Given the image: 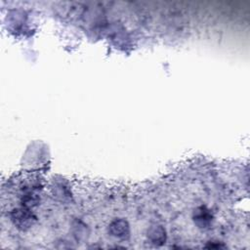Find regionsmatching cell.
<instances>
[{"mask_svg":"<svg viewBox=\"0 0 250 250\" xmlns=\"http://www.w3.org/2000/svg\"><path fill=\"white\" fill-rule=\"evenodd\" d=\"M10 216L14 226L22 231H26L31 229L37 222L35 214L30 210V208L24 206L13 209Z\"/></svg>","mask_w":250,"mask_h":250,"instance_id":"1","label":"cell"},{"mask_svg":"<svg viewBox=\"0 0 250 250\" xmlns=\"http://www.w3.org/2000/svg\"><path fill=\"white\" fill-rule=\"evenodd\" d=\"M107 231L111 236L117 239L126 240L130 237L131 229L130 225L126 220L122 218H117L110 222L107 228Z\"/></svg>","mask_w":250,"mask_h":250,"instance_id":"2","label":"cell"},{"mask_svg":"<svg viewBox=\"0 0 250 250\" xmlns=\"http://www.w3.org/2000/svg\"><path fill=\"white\" fill-rule=\"evenodd\" d=\"M192 220L197 228L201 229H207L211 227L214 220V216L206 206L201 205L193 210Z\"/></svg>","mask_w":250,"mask_h":250,"instance_id":"3","label":"cell"},{"mask_svg":"<svg viewBox=\"0 0 250 250\" xmlns=\"http://www.w3.org/2000/svg\"><path fill=\"white\" fill-rule=\"evenodd\" d=\"M147 239L154 246H162L167 240V233L162 226H151L147 229Z\"/></svg>","mask_w":250,"mask_h":250,"instance_id":"4","label":"cell"},{"mask_svg":"<svg viewBox=\"0 0 250 250\" xmlns=\"http://www.w3.org/2000/svg\"><path fill=\"white\" fill-rule=\"evenodd\" d=\"M40 202V197L39 195L33 191V190H27L25 191L21 198V203L22 206L27 207V208H33L37 206Z\"/></svg>","mask_w":250,"mask_h":250,"instance_id":"5","label":"cell"},{"mask_svg":"<svg viewBox=\"0 0 250 250\" xmlns=\"http://www.w3.org/2000/svg\"><path fill=\"white\" fill-rule=\"evenodd\" d=\"M204 247L208 248V249H221V248H226V245L222 241L209 240L206 242Z\"/></svg>","mask_w":250,"mask_h":250,"instance_id":"6","label":"cell"}]
</instances>
